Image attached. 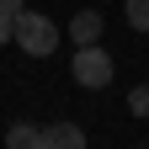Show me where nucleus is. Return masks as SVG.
Masks as SVG:
<instances>
[{
  "label": "nucleus",
  "instance_id": "obj_5",
  "mask_svg": "<svg viewBox=\"0 0 149 149\" xmlns=\"http://www.w3.org/2000/svg\"><path fill=\"white\" fill-rule=\"evenodd\" d=\"M6 144H11V149H27V144H32V149H43V128H32V123H16L11 133H6Z\"/></svg>",
  "mask_w": 149,
  "mask_h": 149
},
{
  "label": "nucleus",
  "instance_id": "obj_4",
  "mask_svg": "<svg viewBox=\"0 0 149 149\" xmlns=\"http://www.w3.org/2000/svg\"><path fill=\"white\" fill-rule=\"evenodd\" d=\"M101 11H74V22H69V37H74V48L80 43H101Z\"/></svg>",
  "mask_w": 149,
  "mask_h": 149
},
{
  "label": "nucleus",
  "instance_id": "obj_2",
  "mask_svg": "<svg viewBox=\"0 0 149 149\" xmlns=\"http://www.w3.org/2000/svg\"><path fill=\"white\" fill-rule=\"evenodd\" d=\"M69 74H74V85H80V91H107L112 74H117V64H112V53H107L101 43H80V48H74Z\"/></svg>",
  "mask_w": 149,
  "mask_h": 149
},
{
  "label": "nucleus",
  "instance_id": "obj_7",
  "mask_svg": "<svg viewBox=\"0 0 149 149\" xmlns=\"http://www.w3.org/2000/svg\"><path fill=\"white\" fill-rule=\"evenodd\" d=\"M128 112H133V117H149V85H133V91H128Z\"/></svg>",
  "mask_w": 149,
  "mask_h": 149
},
{
  "label": "nucleus",
  "instance_id": "obj_8",
  "mask_svg": "<svg viewBox=\"0 0 149 149\" xmlns=\"http://www.w3.org/2000/svg\"><path fill=\"white\" fill-rule=\"evenodd\" d=\"M22 11H27V0H0V22H16Z\"/></svg>",
  "mask_w": 149,
  "mask_h": 149
},
{
  "label": "nucleus",
  "instance_id": "obj_9",
  "mask_svg": "<svg viewBox=\"0 0 149 149\" xmlns=\"http://www.w3.org/2000/svg\"><path fill=\"white\" fill-rule=\"evenodd\" d=\"M0 43H11V22H0Z\"/></svg>",
  "mask_w": 149,
  "mask_h": 149
},
{
  "label": "nucleus",
  "instance_id": "obj_3",
  "mask_svg": "<svg viewBox=\"0 0 149 149\" xmlns=\"http://www.w3.org/2000/svg\"><path fill=\"white\" fill-rule=\"evenodd\" d=\"M80 144H85L80 123H48L43 128V149H80Z\"/></svg>",
  "mask_w": 149,
  "mask_h": 149
},
{
  "label": "nucleus",
  "instance_id": "obj_6",
  "mask_svg": "<svg viewBox=\"0 0 149 149\" xmlns=\"http://www.w3.org/2000/svg\"><path fill=\"white\" fill-rule=\"evenodd\" d=\"M123 16L133 32H149V0H123Z\"/></svg>",
  "mask_w": 149,
  "mask_h": 149
},
{
  "label": "nucleus",
  "instance_id": "obj_1",
  "mask_svg": "<svg viewBox=\"0 0 149 149\" xmlns=\"http://www.w3.org/2000/svg\"><path fill=\"white\" fill-rule=\"evenodd\" d=\"M11 43L22 48V53H32V59H48V53L59 48V27H53L43 11H22L11 22Z\"/></svg>",
  "mask_w": 149,
  "mask_h": 149
}]
</instances>
